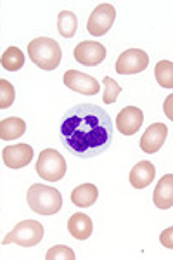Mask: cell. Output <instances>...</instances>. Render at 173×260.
Instances as JSON below:
<instances>
[{
  "label": "cell",
  "instance_id": "1",
  "mask_svg": "<svg viewBox=\"0 0 173 260\" xmlns=\"http://www.w3.org/2000/svg\"><path fill=\"white\" fill-rule=\"evenodd\" d=\"M111 141V118L95 104H78L71 108L61 121L62 146L77 158L87 160L102 154Z\"/></svg>",
  "mask_w": 173,
  "mask_h": 260
},
{
  "label": "cell",
  "instance_id": "2",
  "mask_svg": "<svg viewBox=\"0 0 173 260\" xmlns=\"http://www.w3.org/2000/svg\"><path fill=\"white\" fill-rule=\"evenodd\" d=\"M28 56L39 68L52 71L61 64L62 50L61 45L50 37H39L28 45Z\"/></svg>",
  "mask_w": 173,
  "mask_h": 260
},
{
  "label": "cell",
  "instance_id": "3",
  "mask_svg": "<svg viewBox=\"0 0 173 260\" xmlns=\"http://www.w3.org/2000/svg\"><path fill=\"white\" fill-rule=\"evenodd\" d=\"M28 207L39 215H56L62 208V196L56 187L33 184L26 194Z\"/></svg>",
  "mask_w": 173,
  "mask_h": 260
},
{
  "label": "cell",
  "instance_id": "4",
  "mask_svg": "<svg viewBox=\"0 0 173 260\" xmlns=\"http://www.w3.org/2000/svg\"><path fill=\"white\" fill-rule=\"evenodd\" d=\"M66 160L59 151L47 148L40 153L39 160H37L35 172L47 182H57L66 175Z\"/></svg>",
  "mask_w": 173,
  "mask_h": 260
},
{
  "label": "cell",
  "instance_id": "5",
  "mask_svg": "<svg viewBox=\"0 0 173 260\" xmlns=\"http://www.w3.org/2000/svg\"><path fill=\"white\" fill-rule=\"evenodd\" d=\"M44 238V225L37 220H24L19 222L11 233L6 234L2 245H11V243H16L19 246H24V248H29V246L39 245Z\"/></svg>",
  "mask_w": 173,
  "mask_h": 260
},
{
  "label": "cell",
  "instance_id": "6",
  "mask_svg": "<svg viewBox=\"0 0 173 260\" xmlns=\"http://www.w3.org/2000/svg\"><path fill=\"white\" fill-rule=\"evenodd\" d=\"M115 19H116L115 6H111V4H100V6H97L95 9L92 11L90 18H88L87 31L94 37L106 35V33L111 30Z\"/></svg>",
  "mask_w": 173,
  "mask_h": 260
},
{
  "label": "cell",
  "instance_id": "7",
  "mask_svg": "<svg viewBox=\"0 0 173 260\" xmlns=\"http://www.w3.org/2000/svg\"><path fill=\"white\" fill-rule=\"evenodd\" d=\"M149 66V56L141 49H128L118 57L116 71L120 75H135Z\"/></svg>",
  "mask_w": 173,
  "mask_h": 260
},
{
  "label": "cell",
  "instance_id": "8",
  "mask_svg": "<svg viewBox=\"0 0 173 260\" xmlns=\"http://www.w3.org/2000/svg\"><path fill=\"white\" fill-rule=\"evenodd\" d=\"M64 85L67 89L83 95H95L100 90V83L92 75L82 73L78 70H67L64 73Z\"/></svg>",
  "mask_w": 173,
  "mask_h": 260
},
{
  "label": "cell",
  "instance_id": "9",
  "mask_svg": "<svg viewBox=\"0 0 173 260\" xmlns=\"http://www.w3.org/2000/svg\"><path fill=\"white\" fill-rule=\"evenodd\" d=\"M75 61L83 66H97L106 59V47L99 42L85 40L75 47Z\"/></svg>",
  "mask_w": 173,
  "mask_h": 260
},
{
  "label": "cell",
  "instance_id": "10",
  "mask_svg": "<svg viewBox=\"0 0 173 260\" xmlns=\"http://www.w3.org/2000/svg\"><path fill=\"white\" fill-rule=\"evenodd\" d=\"M2 160L9 169H23V167L29 165L33 160V148L26 142L14 146H6L2 149Z\"/></svg>",
  "mask_w": 173,
  "mask_h": 260
},
{
  "label": "cell",
  "instance_id": "11",
  "mask_svg": "<svg viewBox=\"0 0 173 260\" xmlns=\"http://www.w3.org/2000/svg\"><path fill=\"white\" fill-rule=\"evenodd\" d=\"M168 137V127L163 123H153L151 127H147V130L142 134L141 137V149L147 154L158 153L163 148L164 141Z\"/></svg>",
  "mask_w": 173,
  "mask_h": 260
},
{
  "label": "cell",
  "instance_id": "12",
  "mask_svg": "<svg viewBox=\"0 0 173 260\" xmlns=\"http://www.w3.org/2000/svg\"><path fill=\"white\" fill-rule=\"evenodd\" d=\"M142 121H144V115H142V111L137 106H126L118 113L116 128L123 136H133L142 127Z\"/></svg>",
  "mask_w": 173,
  "mask_h": 260
},
{
  "label": "cell",
  "instance_id": "13",
  "mask_svg": "<svg viewBox=\"0 0 173 260\" xmlns=\"http://www.w3.org/2000/svg\"><path fill=\"white\" fill-rule=\"evenodd\" d=\"M67 231L75 240L83 241L92 236L94 224H92V219L87 213H73L67 220Z\"/></svg>",
  "mask_w": 173,
  "mask_h": 260
},
{
  "label": "cell",
  "instance_id": "14",
  "mask_svg": "<svg viewBox=\"0 0 173 260\" xmlns=\"http://www.w3.org/2000/svg\"><path fill=\"white\" fill-rule=\"evenodd\" d=\"M156 169L151 161H139L130 172V184L135 189H144L154 180Z\"/></svg>",
  "mask_w": 173,
  "mask_h": 260
},
{
  "label": "cell",
  "instance_id": "15",
  "mask_svg": "<svg viewBox=\"0 0 173 260\" xmlns=\"http://www.w3.org/2000/svg\"><path fill=\"white\" fill-rule=\"evenodd\" d=\"M154 205L159 210H168L173 205V174H166L154 189Z\"/></svg>",
  "mask_w": 173,
  "mask_h": 260
},
{
  "label": "cell",
  "instance_id": "16",
  "mask_svg": "<svg viewBox=\"0 0 173 260\" xmlns=\"http://www.w3.org/2000/svg\"><path fill=\"white\" fill-rule=\"evenodd\" d=\"M97 198H99V191H97V186H94V184H82V186L75 187L73 192H71V201L80 208L92 207Z\"/></svg>",
  "mask_w": 173,
  "mask_h": 260
},
{
  "label": "cell",
  "instance_id": "17",
  "mask_svg": "<svg viewBox=\"0 0 173 260\" xmlns=\"http://www.w3.org/2000/svg\"><path fill=\"white\" fill-rule=\"evenodd\" d=\"M26 132V121L18 116H11L0 121V139L2 141H14Z\"/></svg>",
  "mask_w": 173,
  "mask_h": 260
},
{
  "label": "cell",
  "instance_id": "18",
  "mask_svg": "<svg viewBox=\"0 0 173 260\" xmlns=\"http://www.w3.org/2000/svg\"><path fill=\"white\" fill-rule=\"evenodd\" d=\"M78 21L75 12L71 11H61L57 16V31L61 33L64 39H71L77 33Z\"/></svg>",
  "mask_w": 173,
  "mask_h": 260
},
{
  "label": "cell",
  "instance_id": "19",
  "mask_svg": "<svg viewBox=\"0 0 173 260\" xmlns=\"http://www.w3.org/2000/svg\"><path fill=\"white\" fill-rule=\"evenodd\" d=\"M4 70L7 71H18L24 66V54L19 47H9L0 57Z\"/></svg>",
  "mask_w": 173,
  "mask_h": 260
},
{
  "label": "cell",
  "instance_id": "20",
  "mask_svg": "<svg viewBox=\"0 0 173 260\" xmlns=\"http://www.w3.org/2000/svg\"><path fill=\"white\" fill-rule=\"evenodd\" d=\"M154 77L163 89H173V62L159 61L154 68Z\"/></svg>",
  "mask_w": 173,
  "mask_h": 260
},
{
  "label": "cell",
  "instance_id": "21",
  "mask_svg": "<svg viewBox=\"0 0 173 260\" xmlns=\"http://www.w3.org/2000/svg\"><path fill=\"white\" fill-rule=\"evenodd\" d=\"M14 99H16L14 85L7 80H0V110H6V108L12 106Z\"/></svg>",
  "mask_w": 173,
  "mask_h": 260
},
{
  "label": "cell",
  "instance_id": "22",
  "mask_svg": "<svg viewBox=\"0 0 173 260\" xmlns=\"http://www.w3.org/2000/svg\"><path fill=\"white\" fill-rule=\"evenodd\" d=\"M104 103L106 104H113L116 103L118 95L121 94V87L118 85L116 80H113L111 77H104Z\"/></svg>",
  "mask_w": 173,
  "mask_h": 260
},
{
  "label": "cell",
  "instance_id": "23",
  "mask_svg": "<svg viewBox=\"0 0 173 260\" xmlns=\"http://www.w3.org/2000/svg\"><path fill=\"white\" fill-rule=\"evenodd\" d=\"M45 258L47 260H73L75 253L70 246L57 245V246H52V248L45 253Z\"/></svg>",
  "mask_w": 173,
  "mask_h": 260
},
{
  "label": "cell",
  "instance_id": "24",
  "mask_svg": "<svg viewBox=\"0 0 173 260\" xmlns=\"http://www.w3.org/2000/svg\"><path fill=\"white\" fill-rule=\"evenodd\" d=\"M171 233H173V229H171V228H168V229L161 234V243H163L164 246H166V248H171V246H173V243H171Z\"/></svg>",
  "mask_w": 173,
  "mask_h": 260
},
{
  "label": "cell",
  "instance_id": "25",
  "mask_svg": "<svg viewBox=\"0 0 173 260\" xmlns=\"http://www.w3.org/2000/svg\"><path fill=\"white\" fill-rule=\"evenodd\" d=\"M171 101H173V95H168V99L164 101V113H166L168 118H173L171 116Z\"/></svg>",
  "mask_w": 173,
  "mask_h": 260
}]
</instances>
